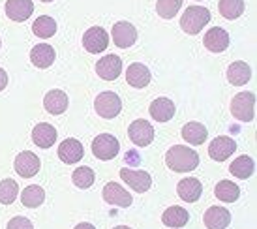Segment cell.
<instances>
[{
  "label": "cell",
  "instance_id": "7a4b0ae2",
  "mask_svg": "<svg viewBox=\"0 0 257 229\" xmlns=\"http://www.w3.org/2000/svg\"><path fill=\"white\" fill-rule=\"evenodd\" d=\"M210 21V12H208V8H203V6H188L186 8L184 15H182V19H180V27L184 30L186 34H199L201 30L205 29Z\"/></svg>",
  "mask_w": 257,
  "mask_h": 229
},
{
  "label": "cell",
  "instance_id": "30bf717a",
  "mask_svg": "<svg viewBox=\"0 0 257 229\" xmlns=\"http://www.w3.org/2000/svg\"><path fill=\"white\" fill-rule=\"evenodd\" d=\"M120 179L128 184L132 190H136L139 193L149 192L150 186H152V179L147 171H136V169H126L122 167L120 169Z\"/></svg>",
  "mask_w": 257,
  "mask_h": 229
},
{
  "label": "cell",
  "instance_id": "4fadbf2b",
  "mask_svg": "<svg viewBox=\"0 0 257 229\" xmlns=\"http://www.w3.org/2000/svg\"><path fill=\"white\" fill-rule=\"evenodd\" d=\"M236 151V143L227 136H218L212 139V143L208 145V156L216 160V162H223L227 160L233 152Z\"/></svg>",
  "mask_w": 257,
  "mask_h": 229
},
{
  "label": "cell",
  "instance_id": "8fae6325",
  "mask_svg": "<svg viewBox=\"0 0 257 229\" xmlns=\"http://www.w3.org/2000/svg\"><path fill=\"white\" fill-rule=\"evenodd\" d=\"M96 73L103 81H113L122 73V60L116 55H105L96 62Z\"/></svg>",
  "mask_w": 257,
  "mask_h": 229
},
{
  "label": "cell",
  "instance_id": "7402d4cb",
  "mask_svg": "<svg viewBox=\"0 0 257 229\" xmlns=\"http://www.w3.org/2000/svg\"><path fill=\"white\" fill-rule=\"evenodd\" d=\"M177 193H179L180 199L186 201V203H195L201 197V193H203V186H201V182L197 179L188 177V179H182L179 182Z\"/></svg>",
  "mask_w": 257,
  "mask_h": 229
},
{
  "label": "cell",
  "instance_id": "2e32d148",
  "mask_svg": "<svg viewBox=\"0 0 257 229\" xmlns=\"http://www.w3.org/2000/svg\"><path fill=\"white\" fill-rule=\"evenodd\" d=\"M203 43H205V47H207L208 51L221 53V51H225L229 47V34L223 29H220V27H212V29L205 34Z\"/></svg>",
  "mask_w": 257,
  "mask_h": 229
},
{
  "label": "cell",
  "instance_id": "52a82bcc",
  "mask_svg": "<svg viewBox=\"0 0 257 229\" xmlns=\"http://www.w3.org/2000/svg\"><path fill=\"white\" fill-rule=\"evenodd\" d=\"M107 45H109V34L101 27H92V29H88L83 34V47L88 53L100 55V53H103V51L107 49Z\"/></svg>",
  "mask_w": 257,
  "mask_h": 229
},
{
  "label": "cell",
  "instance_id": "83f0119b",
  "mask_svg": "<svg viewBox=\"0 0 257 229\" xmlns=\"http://www.w3.org/2000/svg\"><path fill=\"white\" fill-rule=\"evenodd\" d=\"M45 201V192L38 184H30L21 192V203L29 208H38Z\"/></svg>",
  "mask_w": 257,
  "mask_h": 229
},
{
  "label": "cell",
  "instance_id": "7c38bea8",
  "mask_svg": "<svg viewBox=\"0 0 257 229\" xmlns=\"http://www.w3.org/2000/svg\"><path fill=\"white\" fill-rule=\"evenodd\" d=\"M15 171L17 175H21L23 179H30V177H34L38 175L40 171V158L34 154V152L30 151H23L19 156L15 158Z\"/></svg>",
  "mask_w": 257,
  "mask_h": 229
},
{
  "label": "cell",
  "instance_id": "cb8c5ba5",
  "mask_svg": "<svg viewBox=\"0 0 257 229\" xmlns=\"http://www.w3.org/2000/svg\"><path fill=\"white\" fill-rule=\"evenodd\" d=\"M180 134H182V139H184L186 143L203 145L207 141L208 130L201 122H188V124H184V128H182Z\"/></svg>",
  "mask_w": 257,
  "mask_h": 229
},
{
  "label": "cell",
  "instance_id": "ba28073f",
  "mask_svg": "<svg viewBox=\"0 0 257 229\" xmlns=\"http://www.w3.org/2000/svg\"><path fill=\"white\" fill-rule=\"evenodd\" d=\"M111 36H113V42L116 47L126 49V47H132V45L137 42V30L132 23L118 21L116 25H113Z\"/></svg>",
  "mask_w": 257,
  "mask_h": 229
},
{
  "label": "cell",
  "instance_id": "ffe728a7",
  "mask_svg": "<svg viewBox=\"0 0 257 229\" xmlns=\"http://www.w3.org/2000/svg\"><path fill=\"white\" fill-rule=\"evenodd\" d=\"M32 141L40 149H49L51 145H55V141H57V130L47 122H40L32 130Z\"/></svg>",
  "mask_w": 257,
  "mask_h": 229
},
{
  "label": "cell",
  "instance_id": "4dcf8cb0",
  "mask_svg": "<svg viewBox=\"0 0 257 229\" xmlns=\"http://www.w3.org/2000/svg\"><path fill=\"white\" fill-rule=\"evenodd\" d=\"M72 180L77 188L86 190V188H90L94 184V180H96V173H94L88 165H81V167H77V169L73 171Z\"/></svg>",
  "mask_w": 257,
  "mask_h": 229
},
{
  "label": "cell",
  "instance_id": "f35d334b",
  "mask_svg": "<svg viewBox=\"0 0 257 229\" xmlns=\"http://www.w3.org/2000/svg\"><path fill=\"white\" fill-rule=\"evenodd\" d=\"M42 2H53V0H42Z\"/></svg>",
  "mask_w": 257,
  "mask_h": 229
},
{
  "label": "cell",
  "instance_id": "5bb4252c",
  "mask_svg": "<svg viewBox=\"0 0 257 229\" xmlns=\"http://www.w3.org/2000/svg\"><path fill=\"white\" fill-rule=\"evenodd\" d=\"M83 154H85L83 145H81V141L73 139V137H68V139H64L62 143L58 145V158L68 165L77 164L79 160L83 158Z\"/></svg>",
  "mask_w": 257,
  "mask_h": 229
},
{
  "label": "cell",
  "instance_id": "ab89813d",
  "mask_svg": "<svg viewBox=\"0 0 257 229\" xmlns=\"http://www.w3.org/2000/svg\"><path fill=\"white\" fill-rule=\"evenodd\" d=\"M0 45H2V40H0Z\"/></svg>",
  "mask_w": 257,
  "mask_h": 229
},
{
  "label": "cell",
  "instance_id": "277c9868",
  "mask_svg": "<svg viewBox=\"0 0 257 229\" xmlns=\"http://www.w3.org/2000/svg\"><path fill=\"white\" fill-rule=\"evenodd\" d=\"M94 109L101 119H114L122 111V101L114 92H101L94 100Z\"/></svg>",
  "mask_w": 257,
  "mask_h": 229
},
{
  "label": "cell",
  "instance_id": "3957f363",
  "mask_svg": "<svg viewBox=\"0 0 257 229\" xmlns=\"http://www.w3.org/2000/svg\"><path fill=\"white\" fill-rule=\"evenodd\" d=\"M253 107H255V96H253V92H238L231 100V114L235 117L236 121H253Z\"/></svg>",
  "mask_w": 257,
  "mask_h": 229
},
{
  "label": "cell",
  "instance_id": "8992f818",
  "mask_svg": "<svg viewBox=\"0 0 257 229\" xmlns=\"http://www.w3.org/2000/svg\"><path fill=\"white\" fill-rule=\"evenodd\" d=\"M128 136L132 139V143L137 145V147H149L154 141V128H152V124L149 121L137 119V121L130 124Z\"/></svg>",
  "mask_w": 257,
  "mask_h": 229
},
{
  "label": "cell",
  "instance_id": "d590c367",
  "mask_svg": "<svg viewBox=\"0 0 257 229\" xmlns=\"http://www.w3.org/2000/svg\"><path fill=\"white\" fill-rule=\"evenodd\" d=\"M6 85H8V73H6V70L0 68V92L6 88Z\"/></svg>",
  "mask_w": 257,
  "mask_h": 229
},
{
  "label": "cell",
  "instance_id": "f1b7e54d",
  "mask_svg": "<svg viewBox=\"0 0 257 229\" xmlns=\"http://www.w3.org/2000/svg\"><path fill=\"white\" fill-rule=\"evenodd\" d=\"M214 195L223 203H233V201L238 199L240 188L236 186L235 182H231V180H220L214 188Z\"/></svg>",
  "mask_w": 257,
  "mask_h": 229
},
{
  "label": "cell",
  "instance_id": "4316f807",
  "mask_svg": "<svg viewBox=\"0 0 257 229\" xmlns=\"http://www.w3.org/2000/svg\"><path fill=\"white\" fill-rule=\"evenodd\" d=\"M188 220H190V214L182 207H169L164 212V216H162V222L167 227H184Z\"/></svg>",
  "mask_w": 257,
  "mask_h": 229
},
{
  "label": "cell",
  "instance_id": "d4e9b609",
  "mask_svg": "<svg viewBox=\"0 0 257 229\" xmlns=\"http://www.w3.org/2000/svg\"><path fill=\"white\" fill-rule=\"evenodd\" d=\"M251 77V70L250 66L246 64V62H242V60H236V62H233V64H229L227 68V79L231 85L235 86H242L246 85L248 81H250Z\"/></svg>",
  "mask_w": 257,
  "mask_h": 229
},
{
  "label": "cell",
  "instance_id": "e575fe53",
  "mask_svg": "<svg viewBox=\"0 0 257 229\" xmlns=\"http://www.w3.org/2000/svg\"><path fill=\"white\" fill-rule=\"evenodd\" d=\"M8 229H34L32 222L25 216H15L8 222Z\"/></svg>",
  "mask_w": 257,
  "mask_h": 229
},
{
  "label": "cell",
  "instance_id": "44dd1931",
  "mask_svg": "<svg viewBox=\"0 0 257 229\" xmlns=\"http://www.w3.org/2000/svg\"><path fill=\"white\" fill-rule=\"evenodd\" d=\"M68 103L70 101H68L66 92L58 90V88L49 90V92L45 94V98H43V107L51 114H62L68 109Z\"/></svg>",
  "mask_w": 257,
  "mask_h": 229
},
{
  "label": "cell",
  "instance_id": "9a60e30c",
  "mask_svg": "<svg viewBox=\"0 0 257 229\" xmlns=\"http://www.w3.org/2000/svg\"><path fill=\"white\" fill-rule=\"evenodd\" d=\"M32 14H34L32 0H8L6 2V15L12 21H27Z\"/></svg>",
  "mask_w": 257,
  "mask_h": 229
},
{
  "label": "cell",
  "instance_id": "f546056e",
  "mask_svg": "<svg viewBox=\"0 0 257 229\" xmlns=\"http://www.w3.org/2000/svg\"><path fill=\"white\" fill-rule=\"evenodd\" d=\"M32 32L36 34L38 38H51L55 32H57V23H55V19L53 17H49V15H40L36 21H34V25H32Z\"/></svg>",
  "mask_w": 257,
  "mask_h": 229
},
{
  "label": "cell",
  "instance_id": "8d00e7d4",
  "mask_svg": "<svg viewBox=\"0 0 257 229\" xmlns=\"http://www.w3.org/2000/svg\"><path fill=\"white\" fill-rule=\"evenodd\" d=\"M73 229H96L92 225V223H86V222H83V223H79V225H75Z\"/></svg>",
  "mask_w": 257,
  "mask_h": 229
},
{
  "label": "cell",
  "instance_id": "e0dca14e",
  "mask_svg": "<svg viewBox=\"0 0 257 229\" xmlns=\"http://www.w3.org/2000/svg\"><path fill=\"white\" fill-rule=\"evenodd\" d=\"M208 229H225L231 223V212L225 207H210L203 216Z\"/></svg>",
  "mask_w": 257,
  "mask_h": 229
},
{
  "label": "cell",
  "instance_id": "5b68a950",
  "mask_svg": "<svg viewBox=\"0 0 257 229\" xmlns=\"http://www.w3.org/2000/svg\"><path fill=\"white\" fill-rule=\"evenodd\" d=\"M120 151L118 139L111 134H100L92 141V154L98 160H113Z\"/></svg>",
  "mask_w": 257,
  "mask_h": 229
},
{
  "label": "cell",
  "instance_id": "1f68e13d",
  "mask_svg": "<svg viewBox=\"0 0 257 229\" xmlns=\"http://www.w3.org/2000/svg\"><path fill=\"white\" fill-rule=\"evenodd\" d=\"M218 10L225 19H236L244 14V0H220Z\"/></svg>",
  "mask_w": 257,
  "mask_h": 229
},
{
  "label": "cell",
  "instance_id": "d6a6232c",
  "mask_svg": "<svg viewBox=\"0 0 257 229\" xmlns=\"http://www.w3.org/2000/svg\"><path fill=\"white\" fill-rule=\"evenodd\" d=\"M19 195V186L14 179H4L0 182V203L2 205H12Z\"/></svg>",
  "mask_w": 257,
  "mask_h": 229
},
{
  "label": "cell",
  "instance_id": "603a6c76",
  "mask_svg": "<svg viewBox=\"0 0 257 229\" xmlns=\"http://www.w3.org/2000/svg\"><path fill=\"white\" fill-rule=\"evenodd\" d=\"M126 81L134 88H145L150 83V70L141 62H134L126 70Z\"/></svg>",
  "mask_w": 257,
  "mask_h": 229
},
{
  "label": "cell",
  "instance_id": "6da1fadb",
  "mask_svg": "<svg viewBox=\"0 0 257 229\" xmlns=\"http://www.w3.org/2000/svg\"><path fill=\"white\" fill-rule=\"evenodd\" d=\"M165 164L171 171L190 173L199 165V154L184 145H175L165 154Z\"/></svg>",
  "mask_w": 257,
  "mask_h": 229
},
{
  "label": "cell",
  "instance_id": "9c48e42d",
  "mask_svg": "<svg viewBox=\"0 0 257 229\" xmlns=\"http://www.w3.org/2000/svg\"><path fill=\"white\" fill-rule=\"evenodd\" d=\"M103 199L109 205H116V207L122 208H128L132 205V201H134L132 199V193L126 188H122L118 182H107L103 186Z\"/></svg>",
  "mask_w": 257,
  "mask_h": 229
},
{
  "label": "cell",
  "instance_id": "ac0fdd59",
  "mask_svg": "<svg viewBox=\"0 0 257 229\" xmlns=\"http://www.w3.org/2000/svg\"><path fill=\"white\" fill-rule=\"evenodd\" d=\"M149 113L156 122H169L175 117V103L169 98H156L150 103Z\"/></svg>",
  "mask_w": 257,
  "mask_h": 229
},
{
  "label": "cell",
  "instance_id": "836d02e7",
  "mask_svg": "<svg viewBox=\"0 0 257 229\" xmlns=\"http://www.w3.org/2000/svg\"><path fill=\"white\" fill-rule=\"evenodd\" d=\"M180 8H182V0H158L156 2L158 15L164 17V19H173L179 14Z\"/></svg>",
  "mask_w": 257,
  "mask_h": 229
},
{
  "label": "cell",
  "instance_id": "484cf974",
  "mask_svg": "<svg viewBox=\"0 0 257 229\" xmlns=\"http://www.w3.org/2000/svg\"><path fill=\"white\" fill-rule=\"evenodd\" d=\"M253 169H255V164H253V160L250 156H238L236 160L231 162V167H229V173L231 175H235L236 179H250L251 175H253Z\"/></svg>",
  "mask_w": 257,
  "mask_h": 229
},
{
  "label": "cell",
  "instance_id": "d6986e66",
  "mask_svg": "<svg viewBox=\"0 0 257 229\" xmlns=\"http://www.w3.org/2000/svg\"><path fill=\"white\" fill-rule=\"evenodd\" d=\"M55 49L51 47L49 43H38L36 47H32L30 51V62L36 66V68H49L53 62H55Z\"/></svg>",
  "mask_w": 257,
  "mask_h": 229
},
{
  "label": "cell",
  "instance_id": "74e56055",
  "mask_svg": "<svg viewBox=\"0 0 257 229\" xmlns=\"http://www.w3.org/2000/svg\"><path fill=\"white\" fill-rule=\"evenodd\" d=\"M113 229H132V227H128V225H116V227H113Z\"/></svg>",
  "mask_w": 257,
  "mask_h": 229
}]
</instances>
